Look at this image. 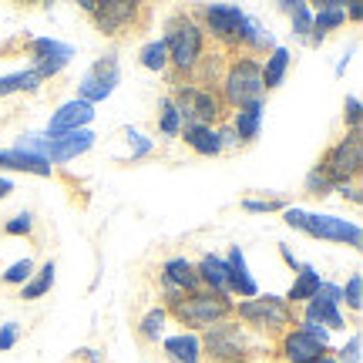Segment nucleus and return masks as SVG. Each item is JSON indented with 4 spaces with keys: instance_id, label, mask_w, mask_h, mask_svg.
Listing matches in <instances>:
<instances>
[{
    "instance_id": "21",
    "label": "nucleus",
    "mask_w": 363,
    "mask_h": 363,
    "mask_svg": "<svg viewBox=\"0 0 363 363\" xmlns=\"http://www.w3.org/2000/svg\"><path fill=\"white\" fill-rule=\"evenodd\" d=\"M343 24H347V7H343V4H337V0L320 4V11H313V30L306 40H310V44H323L326 34Z\"/></svg>"
},
{
    "instance_id": "24",
    "label": "nucleus",
    "mask_w": 363,
    "mask_h": 363,
    "mask_svg": "<svg viewBox=\"0 0 363 363\" xmlns=\"http://www.w3.org/2000/svg\"><path fill=\"white\" fill-rule=\"evenodd\" d=\"M320 286H323V276L313 269V266H299L296 279H293V286H289V293H286V303L293 306V310H299L303 303H310L316 293H320Z\"/></svg>"
},
{
    "instance_id": "13",
    "label": "nucleus",
    "mask_w": 363,
    "mask_h": 363,
    "mask_svg": "<svg viewBox=\"0 0 363 363\" xmlns=\"http://www.w3.org/2000/svg\"><path fill=\"white\" fill-rule=\"evenodd\" d=\"M118 81H121V65H118L115 54L98 57V61L84 71V78L78 81V101H88L91 108H94L98 101L111 98V91L118 88Z\"/></svg>"
},
{
    "instance_id": "4",
    "label": "nucleus",
    "mask_w": 363,
    "mask_h": 363,
    "mask_svg": "<svg viewBox=\"0 0 363 363\" xmlns=\"http://www.w3.org/2000/svg\"><path fill=\"white\" fill-rule=\"evenodd\" d=\"M216 91H219L222 104L229 108V115L239 111V108H249V104H262V98H266V88H262V61L242 57V54H229Z\"/></svg>"
},
{
    "instance_id": "6",
    "label": "nucleus",
    "mask_w": 363,
    "mask_h": 363,
    "mask_svg": "<svg viewBox=\"0 0 363 363\" xmlns=\"http://www.w3.org/2000/svg\"><path fill=\"white\" fill-rule=\"evenodd\" d=\"M202 360L208 363H256V340L235 316L202 330Z\"/></svg>"
},
{
    "instance_id": "2",
    "label": "nucleus",
    "mask_w": 363,
    "mask_h": 363,
    "mask_svg": "<svg viewBox=\"0 0 363 363\" xmlns=\"http://www.w3.org/2000/svg\"><path fill=\"white\" fill-rule=\"evenodd\" d=\"M81 11L91 17V24L98 27L101 38H111V40H128L152 27V7L148 4H131V0H111V4L81 0Z\"/></svg>"
},
{
    "instance_id": "31",
    "label": "nucleus",
    "mask_w": 363,
    "mask_h": 363,
    "mask_svg": "<svg viewBox=\"0 0 363 363\" xmlns=\"http://www.w3.org/2000/svg\"><path fill=\"white\" fill-rule=\"evenodd\" d=\"M142 67L155 71V74H169V51H165L162 38L148 40V44L142 48Z\"/></svg>"
},
{
    "instance_id": "22",
    "label": "nucleus",
    "mask_w": 363,
    "mask_h": 363,
    "mask_svg": "<svg viewBox=\"0 0 363 363\" xmlns=\"http://www.w3.org/2000/svg\"><path fill=\"white\" fill-rule=\"evenodd\" d=\"M229 128L235 131L239 148H242V145H252L262 131V104H249V108L233 111V115H229Z\"/></svg>"
},
{
    "instance_id": "1",
    "label": "nucleus",
    "mask_w": 363,
    "mask_h": 363,
    "mask_svg": "<svg viewBox=\"0 0 363 363\" xmlns=\"http://www.w3.org/2000/svg\"><path fill=\"white\" fill-rule=\"evenodd\" d=\"M165 51H169V84H185L192 81L195 67L202 65L208 51V38L202 24L195 21L192 11H175L165 21Z\"/></svg>"
},
{
    "instance_id": "32",
    "label": "nucleus",
    "mask_w": 363,
    "mask_h": 363,
    "mask_svg": "<svg viewBox=\"0 0 363 363\" xmlns=\"http://www.w3.org/2000/svg\"><path fill=\"white\" fill-rule=\"evenodd\" d=\"M158 131H162L165 138H179L182 115H179V108L172 104V98H162V111H158Z\"/></svg>"
},
{
    "instance_id": "33",
    "label": "nucleus",
    "mask_w": 363,
    "mask_h": 363,
    "mask_svg": "<svg viewBox=\"0 0 363 363\" xmlns=\"http://www.w3.org/2000/svg\"><path fill=\"white\" fill-rule=\"evenodd\" d=\"M340 299H343L353 313H360V306H363V276L360 272H353L350 279L340 286Z\"/></svg>"
},
{
    "instance_id": "45",
    "label": "nucleus",
    "mask_w": 363,
    "mask_h": 363,
    "mask_svg": "<svg viewBox=\"0 0 363 363\" xmlns=\"http://www.w3.org/2000/svg\"><path fill=\"white\" fill-rule=\"evenodd\" d=\"M347 17H350L353 24H360V21H363V7H350V11H347Z\"/></svg>"
},
{
    "instance_id": "44",
    "label": "nucleus",
    "mask_w": 363,
    "mask_h": 363,
    "mask_svg": "<svg viewBox=\"0 0 363 363\" xmlns=\"http://www.w3.org/2000/svg\"><path fill=\"white\" fill-rule=\"evenodd\" d=\"M13 192V182L11 179H4V175H0V202H4V199H7V195Z\"/></svg>"
},
{
    "instance_id": "7",
    "label": "nucleus",
    "mask_w": 363,
    "mask_h": 363,
    "mask_svg": "<svg viewBox=\"0 0 363 363\" xmlns=\"http://www.w3.org/2000/svg\"><path fill=\"white\" fill-rule=\"evenodd\" d=\"M91 145H94V135L88 128L84 131H67V135H48V131H27L17 138L13 148H21L27 155H38L44 158L48 165H65L71 158L84 155L91 152Z\"/></svg>"
},
{
    "instance_id": "14",
    "label": "nucleus",
    "mask_w": 363,
    "mask_h": 363,
    "mask_svg": "<svg viewBox=\"0 0 363 363\" xmlns=\"http://www.w3.org/2000/svg\"><path fill=\"white\" fill-rule=\"evenodd\" d=\"M340 286L337 283H326L320 286V293L310 299V303H303V313H299V323H313V326H323L326 333L330 330H343L347 320H343V313H340Z\"/></svg>"
},
{
    "instance_id": "37",
    "label": "nucleus",
    "mask_w": 363,
    "mask_h": 363,
    "mask_svg": "<svg viewBox=\"0 0 363 363\" xmlns=\"http://www.w3.org/2000/svg\"><path fill=\"white\" fill-rule=\"evenodd\" d=\"M34 233V216L30 212H17L13 219L4 222V235H30Z\"/></svg>"
},
{
    "instance_id": "38",
    "label": "nucleus",
    "mask_w": 363,
    "mask_h": 363,
    "mask_svg": "<svg viewBox=\"0 0 363 363\" xmlns=\"http://www.w3.org/2000/svg\"><path fill=\"white\" fill-rule=\"evenodd\" d=\"M246 212H283L286 202L283 199H242Z\"/></svg>"
},
{
    "instance_id": "9",
    "label": "nucleus",
    "mask_w": 363,
    "mask_h": 363,
    "mask_svg": "<svg viewBox=\"0 0 363 363\" xmlns=\"http://www.w3.org/2000/svg\"><path fill=\"white\" fill-rule=\"evenodd\" d=\"M316 169L323 175L333 189H343V185H353L360 179V169H363V135L360 131H347L337 145H330Z\"/></svg>"
},
{
    "instance_id": "25",
    "label": "nucleus",
    "mask_w": 363,
    "mask_h": 363,
    "mask_svg": "<svg viewBox=\"0 0 363 363\" xmlns=\"http://www.w3.org/2000/svg\"><path fill=\"white\" fill-rule=\"evenodd\" d=\"M165 357L172 363H202V340L199 333H175L165 340Z\"/></svg>"
},
{
    "instance_id": "5",
    "label": "nucleus",
    "mask_w": 363,
    "mask_h": 363,
    "mask_svg": "<svg viewBox=\"0 0 363 363\" xmlns=\"http://www.w3.org/2000/svg\"><path fill=\"white\" fill-rule=\"evenodd\" d=\"M233 306H235L233 296H222V293H212V289H202V286H199L192 293L172 299L169 306H165V313H169L179 326H185V333H202L208 326L229 320V316H233Z\"/></svg>"
},
{
    "instance_id": "23",
    "label": "nucleus",
    "mask_w": 363,
    "mask_h": 363,
    "mask_svg": "<svg viewBox=\"0 0 363 363\" xmlns=\"http://www.w3.org/2000/svg\"><path fill=\"white\" fill-rule=\"evenodd\" d=\"M0 169L27 172V175H40V179H51L54 175V165H48L38 155H27L21 148H0Z\"/></svg>"
},
{
    "instance_id": "20",
    "label": "nucleus",
    "mask_w": 363,
    "mask_h": 363,
    "mask_svg": "<svg viewBox=\"0 0 363 363\" xmlns=\"http://www.w3.org/2000/svg\"><path fill=\"white\" fill-rule=\"evenodd\" d=\"M195 276H199V286H202V289H212V293L229 296V272H225V259H222V256L206 252L202 259L195 262Z\"/></svg>"
},
{
    "instance_id": "26",
    "label": "nucleus",
    "mask_w": 363,
    "mask_h": 363,
    "mask_svg": "<svg viewBox=\"0 0 363 363\" xmlns=\"http://www.w3.org/2000/svg\"><path fill=\"white\" fill-rule=\"evenodd\" d=\"M289 65H293V54L286 51V48H279V44H276V48L266 54V61H262V88H266V94L283 84Z\"/></svg>"
},
{
    "instance_id": "43",
    "label": "nucleus",
    "mask_w": 363,
    "mask_h": 363,
    "mask_svg": "<svg viewBox=\"0 0 363 363\" xmlns=\"http://www.w3.org/2000/svg\"><path fill=\"white\" fill-rule=\"evenodd\" d=\"M343 199H350L353 206H360L363 202V195H360V185L353 182V185H343Z\"/></svg>"
},
{
    "instance_id": "46",
    "label": "nucleus",
    "mask_w": 363,
    "mask_h": 363,
    "mask_svg": "<svg viewBox=\"0 0 363 363\" xmlns=\"http://www.w3.org/2000/svg\"><path fill=\"white\" fill-rule=\"evenodd\" d=\"M313 363H337V357H333V353H326V357H320V360H313Z\"/></svg>"
},
{
    "instance_id": "17",
    "label": "nucleus",
    "mask_w": 363,
    "mask_h": 363,
    "mask_svg": "<svg viewBox=\"0 0 363 363\" xmlns=\"http://www.w3.org/2000/svg\"><path fill=\"white\" fill-rule=\"evenodd\" d=\"M94 121V108H91L88 101H78V98H71V101H65L57 111L51 115V121H48V135H67V131H84Z\"/></svg>"
},
{
    "instance_id": "28",
    "label": "nucleus",
    "mask_w": 363,
    "mask_h": 363,
    "mask_svg": "<svg viewBox=\"0 0 363 363\" xmlns=\"http://www.w3.org/2000/svg\"><path fill=\"white\" fill-rule=\"evenodd\" d=\"M165 320H169L165 306H152L142 316V323H138V340L148 343V347H155L158 340H162V333H165Z\"/></svg>"
},
{
    "instance_id": "15",
    "label": "nucleus",
    "mask_w": 363,
    "mask_h": 363,
    "mask_svg": "<svg viewBox=\"0 0 363 363\" xmlns=\"http://www.w3.org/2000/svg\"><path fill=\"white\" fill-rule=\"evenodd\" d=\"M24 48H27V54L34 57L30 67H34L44 81L54 78V74H61L67 67V61L74 57V48H71V44H61V40H54V38H27Z\"/></svg>"
},
{
    "instance_id": "35",
    "label": "nucleus",
    "mask_w": 363,
    "mask_h": 363,
    "mask_svg": "<svg viewBox=\"0 0 363 363\" xmlns=\"http://www.w3.org/2000/svg\"><path fill=\"white\" fill-rule=\"evenodd\" d=\"M30 272H34V262H30V259H17L11 269L0 276V283H4V286H24L27 279H30Z\"/></svg>"
},
{
    "instance_id": "34",
    "label": "nucleus",
    "mask_w": 363,
    "mask_h": 363,
    "mask_svg": "<svg viewBox=\"0 0 363 363\" xmlns=\"http://www.w3.org/2000/svg\"><path fill=\"white\" fill-rule=\"evenodd\" d=\"M303 192H306V195H313V199H326V195L333 192V185H330V182H326L323 175H320V169L313 165V169H310V175L303 179Z\"/></svg>"
},
{
    "instance_id": "27",
    "label": "nucleus",
    "mask_w": 363,
    "mask_h": 363,
    "mask_svg": "<svg viewBox=\"0 0 363 363\" xmlns=\"http://www.w3.org/2000/svg\"><path fill=\"white\" fill-rule=\"evenodd\" d=\"M54 272H57L54 259H48L38 272H30V279L21 286V299H40V296H48V293H51V286H54Z\"/></svg>"
},
{
    "instance_id": "18",
    "label": "nucleus",
    "mask_w": 363,
    "mask_h": 363,
    "mask_svg": "<svg viewBox=\"0 0 363 363\" xmlns=\"http://www.w3.org/2000/svg\"><path fill=\"white\" fill-rule=\"evenodd\" d=\"M225 272H229V296H239V299L259 296V283L249 276L246 252L239 246L229 249V256H225Z\"/></svg>"
},
{
    "instance_id": "8",
    "label": "nucleus",
    "mask_w": 363,
    "mask_h": 363,
    "mask_svg": "<svg viewBox=\"0 0 363 363\" xmlns=\"http://www.w3.org/2000/svg\"><path fill=\"white\" fill-rule=\"evenodd\" d=\"M172 104L179 108L182 125L195 121V125H208V128H219L229 121V108L222 104L219 91L216 88H199V84H172Z\"/></svg>"
},
{
    "instance_id": "30",
    "label": "nucleus",
    "mask_w": 363,
    "mask_h": 363,
    "mask_svg": "<svg viewBox=\"0 0 363 363\" xmlns=\"http://www.w3.org/2000/svg\"><path fill=\"white\" fill-rule=\"evenodd\" d=\"M279 11L289 13V21H293V34L296 38H310V30H313V11H310V4H289V0H283L279 4Z\"/></svg>"
},
{
    "instance_id": "42",
    "label": "nucleus",
    "mask_w": 363,
    "mask_h": 363,
    "mask_svg": "<svg viewBox=\"0 0 363 363\" xmlns=\"http://www.w3.org/2000/svg\"><path fill=\"white\" fill-rule=\"evenodd\" d=\"M279 256H283V262H286V266H289V269H293V272H299V266H303V262H299L296 256L289 252V246H283V242H279Z\"/></svg>"
},
{
    "instance_id": "41",
    "label": "nucleus",
    "mask_w": 363,
    "mask_h": 363,
    "mask_svg": "<svg viewBox=\"0 0 363 363\" xmlns=\"http://www.w3.org/2000/svg\"><path fill=\"white\" fill-rule=\"evenodd\" d=\"M17 340H21V330H17V323L0 326V353L13 350V347H17Z\"/></svg>"
},
{
    "instance_id": "10",
    "label": "nucleus",
    "mask_w": 363,
    "mask_h": 363,
    "mask_svg": "<svg viewBox=\"0 0 363 363\" xmlns=\"http://www.w3.org/2000/svg\"><path fill=\"white\" fill-rule=\"evenodd\" d=\"M330 350V333L323 326L313 323H296L293 330H286L283 337L276 340V357L286 363H313L326 357Z\"/></svg>"
},
{
    "instance_id": "40",
    "label": "nucleus",
    "mask_w": 363,
    "mask_h": 363,
    "mask_svg": "<svg viewBox=\"0 0 363 363\" xmlns=\"http://www.w3.org/2000/svg\"><path fill=\"white\" fill-rule=\"evenodd\" d=\"M343 121H347V128L350 131H360V98H347L343 101Z\"/></svg>"
},
{
    "instance_id": "19",
    "label": "nucleus",
    "mask_w": 363,
    "mask_h": 363,
    "mask_svg": "<svg viewBox=\"0 0 363 363\" xmlns=\"http://www.w3.org/2000/svg\"><path fill=\"white\" fill-rule=\"evenodd\" d=\"M179 138L189 145V148H192L195 155H202V158L222 155L219 131L208 128V125H195V121H185V125H182V131H179Z\"/></svg>"
},
{
    "instance_id": "36",
    "label": "nucleus",
    "mask_w": 363,
    "mask_h": 363,
    "mask_svg": "<svg viewBox=\"0 0 363 363\" xmlns=\"http://www.w3.org/2000/svg\"><path fill=\"white\" fill-rule=\"evenodd\" d=\"M125 138H128V145H131V162H138V158H148L152 152H155V145H152V138H145L142 131L125 128Z\"/></svg>"
},
{
    "instance_id": "29",
    "label": "nucleus",
    "mask_w": 363,
    "mask_h": 363,
    "mask_svg": "<svg viewBox=\"0 0 363 363\" xmlns=\"http://www.w3.org/2000/svg\"><path fill=\"white\" fill-rule=\"evenodd\" d=\"M44 84L34 67H27V71H17V74H7V78H0V98H7V94H17V91H38Z\"/></svg>"
},
{
    "instance_id": "12",
    "label": "nucleus",
    "mask_w": 363,
    "mask_h": 363,
    "mask_svg": "<svg viewBox=\"0 0 363 363\" xmlns=\"http://www.w3.org/2000/svg\"><path fill=\"white\" fill-rule=\"evenodd\" d=\"M299 233L323 239V242H343L350 249L363 246V229L353 219H340V216H320V212H303L299 219Z\"/></svg>"
},
{
    "instance_id": "3",
    "label": "nucleus",
    "mask_w": 363,
    "mask_h": 363,
    "mask_svg": "<svg viewBox=\"0 0 363 363\" xmlns=\"http://www.w3.org/2000/svg\"><path fill=\"white\" fill-rule=\"evenodd\" d=\"M233 316L239 323L246 326L249 333L256 337H266V340H276L283 337L286 330H293L299 323V310H293L283 296H252V299H239L233 306Z\"/></svg>"
},
{
    "instance_id": "39",
    "label": "nucleus",
    "mask_w": 363,
    "mask_h": 363,
    "mask_svg": "<svg viewBox=\"0 0 363 363\" xmlns=\"http://www.w3.org/2000/svg\"><path fill=\"white\" fill-rule=\"evenodd\" d=\"M360 350H363V337L360 333H353L350 343L337 353V363H360Z\"/></svg>"
},
{
    "instance_id": "11",
    "label": "nucleus",
    "mask_w": 363,
    "mask_h": 363,
    "mask_svg": "<svg viewBox=\"0 0 363 363\" xmlns=\"http://www.w3.org/2000/svg\"><path fill=\"white\" fill-rule=\"evenodd\" d=\"M195 21L202 24L206 38L219 48V51H233L235 38H239V27L246 21V11L235 7V4H206V7H195Z\"/></svg>"
},
{
    "instance_id": "16",
    "label": "nucleus",
    "mask_w": 363,
    "mask_h": 363,
    "mask_svg": "<svg viewBox=\"0 0 363 363\" xmlns=\"http://www.w3.org/2000/svg\"><path fill=\"white\" fill-rule=\"evenodd\" d=\"M158 283H162V306H169L172 299L185 296L199 289V276H195V262L185 259V256H172V259L162 262L158 269Z\"/></svg>"
}]
</instances>
